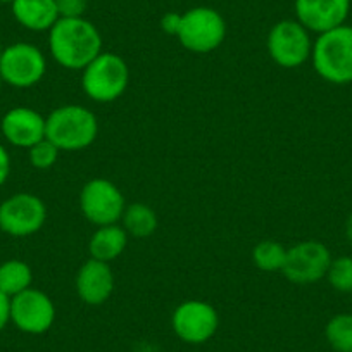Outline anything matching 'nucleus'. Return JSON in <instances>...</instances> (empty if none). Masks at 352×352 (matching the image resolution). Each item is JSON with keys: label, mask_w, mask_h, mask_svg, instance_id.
Instances as JSON below:
<instances>
[{"label": "nucleus", "mask_w": 352, "mask_h": 352, "mask_svg": "<svg viewBox=\"0 0 352 352\" xmlns=\"http://www.w3.org/2000/svg\"><path fill=\"white\" fill-rule=\"evenodd\" d=\"M49 50L59 66L83 71L102 52V35L87 18H59L49 30Z\"/></svg>", "instance_id": "f257e3e1"}, {"label": "nucleus", "mask_w": 352, "mask_h": 352, "mask_svg": "<svg viewBox=\"0 0 352 352\" xmlns=\"http://www.w3.org/2000/svg\"><path fill=\"white\" fill-rule=\"evenodd\" d=\"M97 135V116L78 104L57 107L45 118V138H49L59 151H83L96 142Z\"/></svg>", "instance_id": "f03ea898"}, {"label": "nucleus", "mask_w": 352, "mask_h": 352, "mask_svg": "<svg viewBox=\"0 0 352 352\" xmlns=\"http://www.w3.org/2000/svg\"><path fill=\"white\" fill-rule=\"evenodd\" d=\"M311 60L314 71L328 83H352V26L342 25L318 35Z\"/></svg>", "instance_id": "7ed1b4c3"}, {"label": "nucleus", "mask_w": 352, "mask_h": 352, "mask_svg": "<svg viewBox=\"0 0 352 352\" xmlns=\"http://www.w3.org/2000/svg\"><path fill=\"white\" fill-rule=\"evenodd\" d=\"M130 69L126 60L114 52H100L81 71V88L94 102H114L126 92Z\"/></svg>", "instance_id": "20e7f679"}, {"label": "nucleus", "mask_w": 352, "mask_h": 352, "mask_svg": "<svg viewBox=\"0 0 352 352\" xmlns=\"http://www.w3.org/2000/svg\"><path fill=\"white\" fill-rule=\"evenodd\" d=\"M176 38L194 54H209L226 38L225 18L216 9L199 6L182 12V25Z\"/></svg>", "instance_id": "39448f33"}, {"label": "nucleus", "mask_w": 352, "mask_h": 352, "mask_svg": "<svg viewBox=\"0 0 352 352\" xmlns=\"http://www.w3.org/2000/svg\"><path fill=\"white\" fill-rule=\"evenodd\" d=\"M313 43L311 32L297 19H282L270 30L266 49L280 67L296 69L311 59Z\"/></svg>", "instance_id": "423d86ee"}, {"label": "nucleus", "mask_w": 352, "mask_h": 352, "mask_svg": "<svg viewBox=\"0 0 352 352\" xmlns=\"http://www.w3.org/2000/svg\"><path fill=\"white\" fill-rule=\"evenodd\" d=\"M47 59L33 43L18 42L8 45L0 57V78L14 88H32L43 80Z\"/></svg>", "instance_id": "0eeeda50"}, {"label": "nucleus", "mask_w": 352, "mask_h": 352, "mask_svg": "<svg viewBox=\"0 0 352 352\" xmlns=\"http://www.w3.org/2000/svg\"><path fill=\"white\" fill-rule=\"evenodd\" d=\"M47 221V206L38 195L21 192L0 202V230L25 239L38 233Z\"/></svg>", "instance_id": "6e6552de"}, {"label": "nucleus", "mask_w": 352, "mask_h": 352, "mask_svg": "<svg viewBox=\"0 0 352 352\" xmlns=\"http://www.w3.org/2000/svg\"><path fill=\"white\" fill-rule=\"evenodd\" d=\"M126 202L124 195L106 178H92L80 192V209L87 221L96 226L114 225L121 221Z\"/></svg>", "instance_id": "1a4fd4ad"}, {"label": "nucleus", "mask_w": 352, "mask_h": 352, "mask_svg": "<svg viewBox=\"0 0 352 352\" xmlns=\"http://www.w3.org/2000/svg\"><path fill=\"white\" fill-rule=\"evenodd\" d=\"M331 259V252L323 242L302 240L287 249L282 273L289 282L297 285H311L327 276Z\"/></svg>", "instance_id": "9d476101"}, {"label": "nucleus", "mask_w": 352, "mask_h": 352, "mask_svg": "<svg viewBox=\"0 0 352 352\" xmlns=\"http://www.w3.org/2000/svg\"><path fill=\"white\" fill-rule=\"evenodd\" d=\"M171 328L176 337L187 344H204L218 331L219 314L216 307L206 300H185L173 311Z\"/></svg>", "instance_id": "9b49d317"}, {"label": "nucleus", "mask_w": 352, "mask_h": 352, "mask_svg": "<svg viewBox=\"0 0 352 352\" xmlns=\"http://www.w3.org/2000/svg\"><path fill=\"white\" fill-rule=\"evenodd\" d=\"M56 321V306L45 292L28 289L11 297V323L28 335H42Z\"/></svg>", "instance_id": "f8f14e48"}, {"label": "nucleus", "mask_w": 352, "mask_h": 352, "mask_svg": "<svg viewBox=\"0 0 352 352\" xmlns=\"http://www.w3.org/2000/svg\"><path fill=\"white\" fill-rule=\"evenodd\" d=\"M294 11L296 19L304 28L321 35L345 25L351 11V0H296Z\"/></svg>", "instance_id": "ddd939ff"}, {"label": "nucleus", "mask_w": 352, "mask_h": 352, "mask_svg": "<svg viewBox=\"0 0 352 352\" xmlns=\"http://www.w3.org/2000/svg\"><path fill=\"white\" fill-rule=\"evenodd\" d=\"M0 131L14 147L30 148L45 138V118L32 107H12L2 116Z\"/></svg>", "instance_id": "4468645a"}, {"label": "nucleus", "mask_w": 352, "mask_h": 352, "mask_svg": "<svg viewBox=\"0 0 352 352\" xmlns=\"http://www.w3.org/2000/svg\"><path fill=\"white\" fill-rule=\"evenodd\" d=\"M76 294L88 306H100L107 302L114 290V275L109 263L90 259L81 264L76 273Z\"/></svg>", "instance_id": "2eb2a0df"}, {"label": "nucleus", "mask_w": 352, "mask_h": 352, "mask_svg": "<svg viewBox=\"0 0 352 352\" xmlns=\"http://www.w3.org/2000/svg\"><path fill=\"white\" fill-rule=\"evenodd\" d=\"M11 9L16 21L30 32H49L59 21L56 0H14Z\"/></svg>", "instance_id": "dca6fc26"}, {"label": "nucleus", "mask_w": 352, "mask_h": 352, "mask_svg": "<svg viewBox=\"0 0 352 352\" xmlns=\"http://www.w3.org/2000/svg\"><path fill=\"white\" fill-rule=\"evenodd\" d=\"M128 245V233L118 223L114 225L97 226L94 235L88 240V252L90 257L104 263L118 259Z\"/></svg>", "instance_id": "f3484780"}, {"label": "nucleus", "mask_w": 352, "mask_h": 352, "mask_svg": "<svg viewBox=\"0 0 352 352\" xmlns=\"http://www.w3.org/2000/svg\"><path fill=\"white\" fill-rule=\"evenodd\" d=\"M157 225L159 219L155 211L144 202L128 204L121 216V226L128 233V236H135V239H147L154 235Z\"/></svg>", "instance_id": "a211bd4d"}, {"label": "nucleus", "mask_w": 352, "mask_h": 352, "mask_svg": "<svg viewBox=\"0 0 352 352\" xmlns=\"http://www.w3.org/2000/svg\"><path fill=\"white\" fill-rule=\"evenodd\" d=\"M33 272L30 264L21 259H8L0 264V292L14 297L32 289Z\"/></svg>", "instance_id": "6ab92c4d"}, {"label": "nucleus", "mask_w": 352, "mask_h": 352, "mask_svg": "<svg viewBox=\"0 0 352 352\" xmlns=\"http://www.w3.org/2000/svg\"><path fill=\"white\" fill-rule=\"evenodd\" d=\"M287 259V247L276 240H263L252 249V263L257 270L266 273H282Z\"/></svg>", "instance_id": "aec40b11"}, {"label": "nucleus", "mask_w": 352, "mask_h": 352, "mask_svg": "<svg viewBox=\"0 0 352 352\" xmlns=\"http://www.w3.org/2000/svg\"><path fill=\"white\" fill-rule=\"evenodd\" d=\"M324 337L337 352H352V314L342 313L331 318L324 327Z\"/></svg>", "instance_id": "412c9836"}, {"label": "nucleus", "mask_w": 352, "mask_h": 352, "mask_svg": "<svg viewBox=\"0 0 352 352\" xmlns=\"http://www.w3.org/2000/svg\"><path fill=\"white\" fill-rule=\"evenodd\" d=\"M324 278L337 292L351 294L352 292V257L338 256L333 257L328 266V272Z\"/></svg>", "instance_id": "4be33fe9"}, {"label": "nucleus", "mask_w": 352, "mask_h": 352, "mask_svg": "<svg viewBox=\"0 0 352 352\" xmlns=\"http://www.w3.org/2000/svg\"><path fill=\"white\" fill-rule=\"evenodd\" d=\"M59 148L49 138H43L28 148L30 164L35 169H50L59 159Z\"/></svg>", "instance_id": "5701e85b"}, {"label": "nucleus", "mask_w": 352, "mask_h": 352, "mask_svg": "<svg viewBox=\"0 0 352 352\" xmlns=\"http://www.w3.org/2000/svg\"><path fill=\"white\" fill-rule=\"evenodd\" d=\"M59 18H83L88 0H56Z\"/></svg>", "instance_id": "b1692460"}, {"label": "nucleus", "mask_w": 352, "mask_h": 352, "mask_svg": "<svg viewBox=\"0 0 352 352\" xmlns=\"http://www.w3.org/2000/svg\"><path fill=\"white\" fill-rule=\"evenodd\" d=\"M182 25V14L180 12H166L161 18V30L166 35L176 36L178 35V30Z\"/></svg>", "instance_id": "393cba45"}, {"label": "nucleus", "mask_w": 352, "mask_h": 352, "mask_svg": "<svg viewBox=\"0 0 352 352\" xmlns=\"http://www.w3.org/2000/svg\"><path fill=\"white\" fill-rule=\"evenodd\" d=\"M9 175H11V155L8 148L0 144V187L9 180Z\"/></svg>", "instance_id": "a878e982"}, {"label": "nucleus", "mask_w": 352, "mask_h": 352, "mask_svg": "<svg viewBox=\"0 0 352 352\" xmlns=\"http://www.w3.org/2000/svg\"><path fill=\"white\" fill-rule=\"evenodd\" d=\"M11 323V297L0 292V331Z\"/></svg>", "instance_id": "bb28decb"}, {"label": "nucleus", "mask_w": 352, "mask_h": 352, "mask_svg": "<svg viewBox=\"0 0 352 352\" xmlns=\"http://www.w3.org/2000/svg\"><path fill=\"white\" fill-rule=\"evenodd\" d=\"M345 235H347V240L351 242V245H352V211H351V214H349L347 223H345Z\"/></svg>", "instance_id": "cd10ccee"}, {"label": "nucleus", "mask_w": 352, "mask_h": 352, "mask_svg": "<svg viewBox=\"0 0 352 352\" xmlns=\"http://www.w3.org/2000/svg\"><path fill=\"white\" fill-rule=\"evenodd\" d=\"M14 0H0V4H12Z\"/></svg>", "instance_id": "c85d7f7f"}, {"label": "nucleus", "mask_w": 352, "mask_h": 352, "mask_svg": "<svg viewBox=\"0 0 352 352\" xmlns=\"http://www.w3.org/2000/svg\"><path fill=\"white\" fill-rule=\"evenodd\" d=\"M4 49H6V47L0 45V57H2V54H4Z\"/></svg>", "instance_id": "c756f323"}, {"label": "nucleus", "mask_w": 352, "mask_h": 352, "mask_svg": "<svg viewBox=\"0 0 352 352\" xmlns=\"http://www.w3.org/2000/svg\"><path fill=\"white\" fill-rule=\"evenodd\" d=\"M2 85H4V81H2V78H0V92H2Z\"/></svg>", "instance_id": "7c9ffc66"}]
</instances>
